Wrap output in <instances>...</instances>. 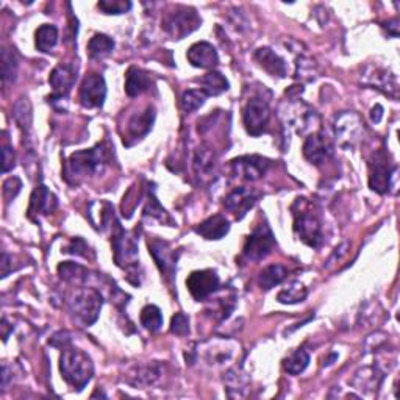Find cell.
Returning <instances> with one entry per match:
<instances>
[{"mask_svg": "<svg viewBox=\"0 0 400 400\" xmlns=\"http://www.w3.org/2000/svg\"><path fill=\"white\" fill-rule=\"evenodd\" d=\"M60 371L67 385H71L74 390L81 391L91 381L94 366L83 350L66 346L62 347L60 356Z\"/></svg>", "mask_w": 400, "mask_h": 400, "instance_id": "6da1fadb", "label": "cell"}, {"mask_svg": "<svg viewBox=\"0 0 400 400\" xmlns=\"http://www.w3.org/2000/svg\"><path fill=\"white\" fill-rule=\"evenodd\" d=\"M106 161V149L103 144H97L94 149L75 152L66 162L65 175L71 183H78L80 180L97 174Z\"/></svg>", "mask_w": 400, "mask_h": 400, "instance_id": "7a4b0ae2", "label": "cell"}, {"mask_svg": "<svg viewBox=\"0 0 400 400\" xmlns=\"http://www.w3.org/2000/svg\"><path fill=\"white\" fill-rule=\"evenodd\" d=\"M102 296L94 288H78L67 299V308L72 316L83 325H92L99 319L102 310Z\"/></svg>", "mask_w": 400, "mask_h": 400, "instance_id": "3957f363", "label": "cell"}, {"mask_svg": "<svg viewBox=\"0 0 400 400\" xmlns=\"http://www.w3.org/2000/svg\"><path fill=\"white\" fill-rule=\"evenodd\" d=\"M300 210H294V230L299 236V240L305 242L306 246L319 249L324 241L322 222L310 208L305 199H297Z\"/></svg>", "mask_w": 400, "mask_h": 400, "instance_id": "277c9868", "label": "cell"}, {"mask_svg": "<svg viewBox=\"0 0 400 400\" xmlns=\"http://www.w3.org/2000/svg\"><path fill=\"white\" fill-rule=\"evenodd\" d=\"M202 24L196 10L188 8V6H175L167 11L162 17V30L172 38V40H183L185 36L191 35Z\"/></svg>", "mask_w": 400, "mask_h": 400, "instance_id": "5b68a950", "label": "cell"}, {"mask_svg": "<svg viewBox=\"0 0 400 400\" xmlns=\"http://www.w3.org/2000/svg\"><path fill=\"white\" fill-rule=\"evenodd\" d=\"M365 124L361 117L353 111H344L335 119L336 140L342 147H353L360 142Z\"/></svg>", "mask_w": 400, "mask_h": 400, "instance_id": "8992f818", "label": "cell"}, {"mask_svg": "<svg viewBox=\"0 0 400 400\" xmlns=\"http://www.w3.org/2000/svg\"><path fill=\"white\" fill-rule=\"evenodd\" d=\"M112 250H115V260L117 266L130 269L138 261V242L133 233L125 231L121 224L116 222V231L112 233Z\"/></svg>", "mask_w": 400, "mask_h": 400, "instance_id": "52a82bcc", "label": "cell"}, {"mask_svg": "<svg viewBox=\"0 0 400 400\" xmlns=\"http://www.w3.org/2000/svg\"><path fill=\"white\" fill-rule=\"evenodd\" d=\"M275 247V238L267 225H258L252 235L247 238L246 246H244V256L252 261H261L272 252Z\"/></svg>", "mask_w": 400, "mask_h": 400, "instance_id": "ba28073f", "label": "cell"}, {"mask_svg": "<svg viewBox=\"0 0 400 400\" xmlns=\"http://www.w3.org/2000/svg\"><path fill=\"white\" fill-rule=\"evenodd\" d=\"M394 171H396V166L388 160V153L380 150V152L375 153L374 160L371 161V175H369V186L371 190L377 191L380 194L388 192L391 186V177Z\"/></svg>", "mask_w": 400, "mask_h": 400, "instance_id": "9c48e42d", "label": "cell"}, {"mask_svg": "<svg viewBox=\"0 0 400 400\" xmlns=\"http://www.w3.org/2000/svg\"><path fill=\"white\" fill-rule=\"evenodd\" d=\"M269 105L262 99H252L249 100L246 108H244V125L249 135L260 136L262 131L266 130V125L269 122Z\"/></svg>", "mask_w": 400, "mask_h": 400, "instance_id": "30bf717a", "label": "cell"}, {"mask_svg": "<svg viewBox=\"0 0 400 400\" xmlns=\"http://www.w3.org/2000/svg\"><path fill=\"white\" fill-rule=\"evenodd\" d=\"M186 286L188 290H190L191 296L200 302V300L208 299L212 292L219 290L221 280H219V275L215 271L205 269V271L192 272L186 280Z\"/></svg>", "mask_w": 400, "mask_h": 400, "instance_id": "8fae6325", "label": "cell"}, {"mask_svg": "<svg viewBox=\"0 0 400 400\" xmlns=\"http://www.w3.org/2000/svg\"><path fill=\"white\" fill-rule=\"evenodd\" d=\"M106 97L105 78L99 74L86 75L83 83L80 86L78 99L85 108H99L102 106Z\"/></svg>", "mask_w": 400, "mask_h": 400, "instance_id": "7c38bea8", "label": "cell"}, {"mask_svg": "<svg viewBox=\"0 0 400 400\" xmlns=\"http://www.w3.org/2000/svg\"><path fill=\"white\" fill-rule=\"evenodd\" d=\"M269 167V161L258 155L241 156L231 161V169H233L235 177L247 181H255L261 178L266 174Z\"/></svg>", "mask_w": 400, "mask_h": 400, "instance_id": "4fadbf2b", "label": "cell"}, {"mask_svg": "<svg viewBox=\"0 0 400 400\" xmlns=\"http://www.w3.org/2000/svg\"><path fill=\"white\" fill-rule=\"evenodd\" d=\"M149 252L152 253L156 266L160 267L161 274L165 275L167 280H172L175 275V269H177L178 256L175 255L171 244L166 241H161V240H150Z\"/></svg>", "mask_w": 400, "mask_h": 400, "instance_id": "5bb4252c", "label": "cell"}, {"mask_svg": "<svg viewBox=\"0 0 400 400\" xmlns=\"http://www.w3.org/2000/svg\"><path fill=\"white\" fill-rule=\"evenodd\" d=\"M258 197L260 194L255 190H250V188L246 186H240L225 197L224 206L227 211L233 212L238 219H241L246 216V212L256 203Z\"/></svg>", "mask_w": 400, "mask_h": 400, "instance_id": "9a60e30c", "label": "cell"}, {"mask_svg": "<svg viewBox=\"0 0 400 400\" xmlns=\"http://www.w3.org/2000/svg\"><path fill=\"white\" fill-rule=\"evenodd\" d=\"M77 80V71L72 65H58L49 77V83L52 86L53 94L52 100H62L67 97V94L71 92L72 86Z\"/></svg>", "mask_w": 400, "mask_h": 400, "instance_id": "2e32d148", "label": "cell"}, {"mask_svg": "<svg viewBox=\"0 0 400 400\" xmlns=\"http://www.w3.org/2000/svg\"><path fill=\"white\" fill-rule=\"evenodd\" d=\"M333 153V142L322 133H312L303 142V156L312 165H322Z\"/></svg>", "mask_w": 400, "mask_h": 400, "instance_id": "e0dca14e", "label": "cell"}, {"mask_svg": "<svg viewBox=\"0 0 400 400\" xmlns=\"http://www.w3.org/2000/svg\"><path fill=\"white\" fill-rule=\"evenodd\" d=\"M186 56L188 61H190L194 67L200 69H212L216 67L219 62V55L216 49L212 47V44L206 41L192 44L190 50H188Z\"/></svg>", "mask_w": 400, "mask_h": 400, "instance_id": "ac0fdd59", "label": "cell"}, {"mask_svg": "<svg viewBox=\"0 0 400 400\" xmlns=\"http://www.w3.org/2000/svg\"><path fill=\"white\" fill-rule=\"evenodd\" d=\"M255 60L265 71L272 77L283 78L286 77V62L285 60L269 47H261L255 52Z\"/></svg>", "mask_w": 400, "mask_h": 400, "instance_id": "d6986e66", "label": "cell"}, {"mask_svg": "<svg viewBox=\"0 0 400 400\" xmlns=\"http://www.w3.org/2000/svg\"><path fill=\"white\" fill-rule=\"evenodd\" d=\"M56 208V197L46 186H38L30 197L28 216L35 219L38 215H49Z\"/></svg>", "mask_w": 400, "mask_h": 400, "instance_id": "ffe728a7", "label": "cell"}, {"mask_svg": "<svg viewBox=\"0 0 400 400\" xmlns=\"http://www.w3.org/2000/svg\"><path fill=\"white\" fill-rule=\"evenodd\" d=\"M365 81L367 85L374 86V90L383 91L386 96H390L392 99H397V80L392 74L383 71V69L372 67L371 74L365 75Z\"/></svg>", "mask_w": 400, "mask_h": 400, "instance_id": "44dd1931", "label": "cell"}, {"mask_svg": "<svg viewBox=\"0 0 400 400\" xmlns=\"http://www.w3.org/2000/svg\"><path fill=\"white\" fill-rule=\"evenodd\" d=\"M150 86H152L150 74L135 66L128 69L127 75H125V92H127L130 97L141 96L142 92L150 90Z\"/></svg>", "mask_w": 400, "mask_h": 400, "instance_id": "7402d4cb", "label": "cell"}, {"mask_svg": "<svg viewBox=\"0 0 400 400\" xmlns=\"http://www.w3.org/2000/svg\"><path fill=\"white\" fill-rule=\"evenodd\" d=\"M196 231L205 240H221L230 231V222L225 216L215 215L200 224Z\"/></svg>", "mask_w": 400, "mask_h": 400, "instance_id": "603a6c76", "label": "cell"}, {"mask_svg": "<svg viewBox=\"0 0 400 400\" xmlns=\"http://www.w3.org/2000/svg\"><path fill=\"white\" fill-rule=\"evenodd\" d=\"M233 347L228 341H208L203 346L202 355L210 365H222L233 356Z\"/></svg>", "mask_w": 400, "mask_h": 400, "instance_id": "cb8c5ba5", "label": "cell"}, {"mask_svg": "<svg viewBox=\"0 0 400 400\" xmlns=\"http://www.w3.org/2000/svg\"><path fill=\"white\" fill-rule=\"evenodd\" d=\"M155 121V110L152 106H147L146 110L141 112H136V115L130 119L128 122V135L135 140H140V138L146 136L150 130H152V125Z\"/></svg>", "mask_w": 400, "mask_h": 400, "instance_id": "d4e9b609", "label": "cell"}, {"mask_svg": "<svg viewBox=\"0 0 400 400\" xmlns=\"http://www.w3.org/2000/svg\"><path fill=\"white\" fill-rule=\"evenodd\" d=\"M216 162V155L215 150L206 144H202L196 150V156H194V169H196V174L199 177H206L212 169H215Z\"/></svg>", "mask_w": 400, "mask_h": 400, "instance_id": "484cf974", "label": "cell"}, {"mask_svg": "<svg viewBox=\"0 0 400 400\" xmlns=\"http://www.w3.org/2000/svg\"><path fill=\"white\" fill-rule=\"evenodd\" d=\"M200 85H202V91L206 96H219L228 90V81L221 72L211 71L200 78Z\"/></svg>", "mask_w": 400, "mask_h": 400, "instance_id": "4316f807", "label": "cell"}, {"mask_svg": "<svg viewBox=\"0 0 400 400\" xmlns=\"http://www.w3.org/2000/svg\"><path fill=\"white\" fill-rule=\"evenodd\" d=\"M286 274H288V271L281 265H271V266L262 269L261 274H260L258 283L262 290L269 291V290H272L274 286L280 285L281 281L286 278Z\"/></svg>", "mask_w": 400, "mask_h": 400, "instance_id": "83f0119b", "label": "cell"}, {"mask_svg": "<svg viewBox=\"0 0 400 400\" xmlns=\"http://www.w3.org/2000/svg\"><path fill=\"white\" fill-rule=\"evenodd\" d=\"M58 42V28L55 25L44 24L36 30V49L40 52H50Z\"/></svg>", "mask_w": 400, "mask_h": 400, "instance_id": "f1b7e54d", "label": "cell"}, {"mask_svg": "<svg viewBox=\"0 0 400 400\" xmlns=\"http://www.w3.org/2000/svg\"><path fill=\"white\" fill-rule=\"evenodd\" d=\"M115 50V41L106 35H94L88 42V53L91 58H103Z\"/></svg>", "mask_w": 400, "mask_h": 400, "instance_id": "f546056e", "label": "cell"}, {"mask_svg": "<svg viewBox=\"0 0 400 400\" xmlns=\"http://www.w3.org/2000/svg\"><path fill=\"white\" fill-rule=\"evenodd\" d=\"M381 374L374 367H362L358 372L355 374V378L352 380V383L355 386H358V390H374L380 385Z\"/></svg>", "mask_w": 400, "mask_h": 400, "instance_id": "4dcf8cb0", "label": "cell"}, {"mask_svg": "<svg viewBox=\"0 0 400 400\" xmlns=\"http://www.w3.org/2000/svg\"><path fill=\"white\" fill-rule=\"evenodd\" d=\"M58 274L62 280L71 281V283H83L88 280V271L80 265L66 261L58 266Z\"/></svg>", "mask_w": 400, "mask_h": 400, "instance_id": "1f68e13d", "label": "cell"}, {"mask_svg": "<svg viewBox=\"0 0 400 400\" xmlns=\"http://www.w3.org/2000/svg\"><path fill=\"white\" fill-rule=\"evenodd\" d=\"M310 362V355L306 350L303 349H299L296 352H292L288 358L285 360V371L291 375H299L302 374L306 366H308Z\"/></svg>", "mask_w": 400, "mask_h": 400, "instance_id": "d6a6232c", "label": "cell"}, {"mask_svg": "<svg viewBox=\"0 0 400 400\" xmlns=\"http://www.w3.org/2000/svg\"><path fill=\"white\" fill-rule=\"evenodd\" d=\"M306 288L300 283V281H292V283L285 288V290H281L278 292V302L280 303H288V305H292V303H299V302H303L306 299Z\"/></svg>", "mask_w": 400, "mask_h": 400, "instance_id": "836d02e7", "label": "cell"}, {"mask_svg": "<svg viewBox=\"0 0 400 400\" xmlns=\"http://www.w3.org/2000/svg\"><path fill=\"white\" fill-rule=\"evenodd\" d=\"M141 324L142 327L149 330V331H158L162 325V315H161V310L158 306L155 305H147L144 306L142 311H141Z\"/></svg>", "mask_w": 400, "mask_h": 400, "instance_id": "e575fe53", "label": "cell"}, {"mask_svg": "<svg viewBox=\"0 0 400 400\" xmlns=\"http://www.w3.org/2000/svg\"><path fill=\"white\" fill-rule=\"evenodd\" d=\"M144 216L150 217V219H156V221H160L161 224L174 225V221L171 219V216H169L167 211L160 205V202L156 200V197L153 196V194L147 200L146 210H144Z\"/></svg>", "mask_w": 400, "mask_h": 400, "instance_id": "d590c367", "label": "cell"}, {"mask_svg": "<svg viewBox=\"0 0 400 400\" xmlns=\"http://www.w3.org/2000/svg\"><path fill=\"white\" fill-rule=\"evenodd\" d=\"M12 117H15L16 124L22 130H30L31 127V106L28 99H21L15 105V110H12Z\"/></svg>", "mask_w": 400, "mask_h": 400, "instance_id": "8d00e7d4", "label": "cell"}, {"mask_svg": "<svg viewBox=\"0 0 400 400\" xmlns=\"http://www.w3.org/2000/svg\"><path fill=\"white\" fill-rule=\"evenodd\" d=\"M208 97L202 90H190L181 96V110L185 112L197 111L200 106L205 103V99Z\"/></svg>", "mask_w": 400, "mask_h": 400, "instance_id": "74e56055", "label": "cell"}, {"mask_svg": "<svg viewBox=\"0 0 400 400\" xmlns=\"http://www.w3.org/2000/svg\"><path fill=\"white\" fill-rule=\"evenodd\" d=\"M135 380H131L130 383H133L136 386H146L152 385L153 381L160 377V371L155 366H141L135 371Z\"/></svg>", "mask_w": 400, "mask_h": 400, "instance_id": "f35d334b", "label": "cell"}, {"mask_svg": "<svg viewBox=\"0 0 400 400\" xmlns=\"http://www.w3.org/2000/svg\"><path fill=\"white\" fill-rule=\"evenodd\" d=\"M296 78L302 81H311L317 77L316 65L315 61L310 58H305V56H300L296 62Z\"/></svg>", "mask_w": 400, "mask_h": 400, "instance_id": "ab89813d", "label": "cell"}, {"mask_svg": "<svg viewBox=\"0 0 400 400\" xmlns=\"http://www.w3.org/2000/svg\"><path fill=\"white\" fill-rule=\"evenodd\" d=\"M16 71H17V60L12 52H10L8 49L2 50V77L3 81H15L16 78Z\"/></svg>", "mask_w": 400, "mask_h": 400, "instance_id": "60d3db41", "label": "cell"}, {"mask_svg": "<svg viewBox=\"0 0 400 400\" xmlns=\"http://www.w3.org/2000/svg\"><path fill=\"white\" fill-rule=\"evenodd\" d=\"M97 6L105 15H124L131 8V3L125 2V0H102Z\"/></svg>", "mask_w": 400, "mask_h": 400, "instance_id": "b9f144b4", "label": "cell"}, {"mask_svg": "<svg viewBox=\"0 0 400 400\" xmlns=\"http://www.w3.org/2000/svg\"><path fill=\"white\" fill-rule=\"evenodd\" d=\"M171 331L178 336H185L190 333V319H188V316L183 315V312H177V315L172 317Z\"/></svg>", "mask_w": 400, "mask_h": 400, "instance_id": "7bdbcfd3", "label": "cell"}, {"mask_svg": "<svg viewBox=\"0 0 400 400\" xmlns=\"http://www.w3.org/2000/svg\"><path fill=\"white\" fill-rule=\"evenodd\" d=\"M21 188H22V181L17 177H11L6 180L3 183V196L6 202H11V200L17 196L19 191H21Z\"/></svg>", "mask_w": 400, "mask_h": 400, "instance_id": "ee69618b", "label": "cell"}, {"mask_svg": "<svg viewBox=\"0 0 400 400\" xmlns=\"http://www.w3.org/2000/svg\"><path fill=\"white\" fill-rule=\"evenodd\" d=\"M66 252L75 253V255H81V256H88V252H90V247H88V244L83 240H81V238H75V240H72L71 246L67 247Z\"/></svg>", "mask_w": 400, "mask_h": 400, "instance_id": "f6af8a7d", "label": "cell"}, {"mask_svg": "<svg viewBox=\"0 0 400 400\" xmlns=\"http://www.w3.org/2000/svg\"><path fill=\"white\" fill-rule=\"evenodd\" d=\"M15 167V152L10 146L2 147V171L8 172Z\"/></svg>", "mask_w": 400, "mask_h": 400, "instance_id": "bcb514c9", "label": "cell"}, {"mask_svg": "<svg viewBox=\"0 0 400 400\" xmlns=\"http://www.w3.org/2000/svg\"><path fill=\"white\" fill-rule=\"evenodd\" d=\"M383 27L391 30L390 33H388V35H391L392 38H397V36H399V21H397V19H392V21H390L388 24H385Z\"/></svg>", "mask_w": 400, "mask_h": 400, "instance_id": "7dc6e473", "label": "cell"}, {"mask_svg": "<svg viewBox=\"0 0 400 400\" xmlns=\"http://www.w3.org/2000/svg\"><path fill=\"white\" fill-rule=\"evenodd\" d=\"M381 117H383V108H381V105H375L372 111H371V119L372 122L378 124L381 121Z\"/></svg>", "mask_w": 400, "mask_h": 400, "instance_id": "c3c4849f", "label": "cell"}]
</instances>
